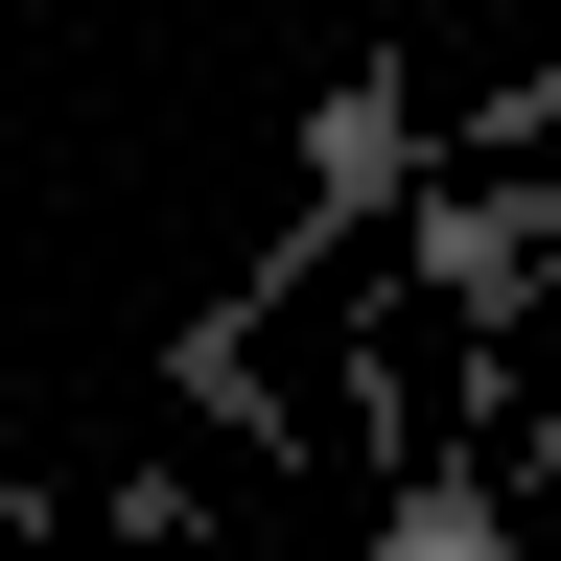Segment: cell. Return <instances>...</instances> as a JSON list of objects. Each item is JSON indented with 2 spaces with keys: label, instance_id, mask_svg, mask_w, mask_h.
I'll return each instance as SVG.
<instances>
[{
  "label": "cell",
  "instance_id": "6da1fadb",
  "mask_svg": "<svg viewBox=\"0 0 561 561\" xmlns=\"http://www.w3.org/2000/svg\"><path fill=\"white\" fill-rule=\"evenodd\" d=\"M375 561H491V491H468V468H421V491H398V538H375Z\"/></svg>",
  "mask_w": 561,
  "mask_h": 561
}]
</instances>
